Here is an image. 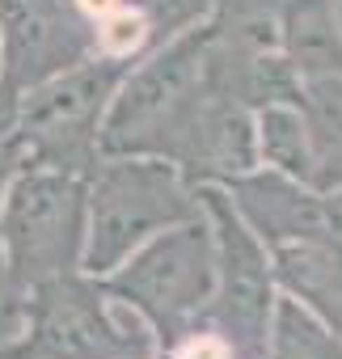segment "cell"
I'll return each mask as SVG.
<instances>
[{
    "label": "cell",
    "mask_w": 342,
    "mask_h": 359,
    "mask_svg": "<svg viewBox=\"0 0 342 359\" xmlns=\"http://www.w3.org/2000/svg\"><path fill=\"white\" fill-rule=\"evenodd\" d=\"M89 233H85V271L106 275L156 229L195 220V203L182 195L178 177L160 161H114L102 165L89 191Z\"/></svg>",
    "instance_id": "obj_1"
},
{
    "label": "cell",
    "mask_w": 342,
    "mask_h": 359,
    "mask_svg": "<svg viewBox=\"0 0 342 359\" xmlns=\"http://www.w3.org/2000/svg\"><path fill=\"white\" fill-rule=\"evenodd\" d=\"M81 220L85 187L72 177V169L39 161L30 173H22L9 187L5 216H0V241L9 250L13 279L39 287L64 279L81 245Z\"/></svg>",
    "instance_id": "obj_2"
},
{
    "label": "cell",
    "mask_w": 342,
    "mask_h": 359,
    "mask_svg": "<svg viewBox=\"0 0 342 359\" xmlns=\"http://www.w3.org/2000/svg\"><path fill=\"white\" fill-rule=\"evenodd\" d=\"M212 30H195L178 39L169 51H160L152 64H144L118 93L102 144L110 152L131 148H160L165 135L178 127V118L203 97V72L212 68Z\"/></svg>",
    "instance_id": "obj_3"
},
{
    "label": "cell",
    "mask_w": 342,
    "mask_h": 359,
    "mask_svg": "<svg viewBox=\"0 0 342 359\" xmlns=\"http://www.w3.org/2000/svg\"><path fill=\"white\" fill-rule=\"evenodd\" d=\"M123 60H81L51 81L34 85L26 102H18V140L39 152V161L72 169L76 156H85L97 114L106 110L114 85L123 81Z\"/></svg>",
    "instance_id": "obj_4"
},
{
    "label": "cell",
    "mask_w": 342,
    "mask_h": 359,
    "mask_svg": "<svg viewBox=\"0 0 342 359\" xmlns=\"http://www.w3.org/2000/svg\"><path fill=\"white\" fill-rule=\"evenodd\" d=\"M212 275L216 266H212L207 229L195 220H182V229L165 233L144 254H135L110 279V287L156 321H182L207 304Z\"/></svg>",
    "instance_id": "obj_5"
},
{
    "label": "cell",
    "mask_w": 342,
    "mask_h": 359,
    "mask_svg": "<svg viewBox=\"0 0 342 359\" xmlns=\"http://www.w3.org/2000/svg\"><path fill=\"white\" fill-rule=\"evenodd\" d=\"M89 43L93 39L64 0H0V85H9L18 97L81 64Z\"/></svg>",
    "instance_id": "obj_6"
},
{
    "label": "cell",
    "mask_w": 342,
    "mask_h": 359,
    "mask_svg": "<svg viewBox=\"0 0 342 359\" xmlns=\"http://www.w3.org/2000/svg\"><path fill=\"white\" fill-rule=\"evenodd\" d=\"M207 208L220 220V250H224V300L220 313L228 321V330H237L241 338H258L266 325V309H271V275H266V258L258 250V241L249 237V229L233 216V208L220 195H203Z\"/></svg>",
    "instance_id": "obj_7"
},
{
    "label": "cell",
    "mask_w": 342,
    "mask_h": 359,
    "mask_svg": "<svg viewBox=\"0 0 342 359\" xmlns=\"http://www.w3.org/2000/svg\"><path fill=\"white\" fill-rule=\"evenodd\" d=\"M283 34H287V51H292L296 68H304V72L342 68V39L334 26L329 0H287Z\"/></svg>",
    "instance_id": "obj_8"
},
{
    "label": "cell",
    "mask_w": 342,
    "mask_h": 359,
    "mask_svg": "<svg viewBox=\"0 0 342 359\" xmlns=\"http://www.w3.org/2000/svg\"><path fill=\"white\" fill-rule=\"evenodd\" d=\"M275 346H279L283 359H338L334 338H329L304 309H296L292 300L279 304V317H275Z\"/></svg>",
    "instance_id": "obj_9"
},
{
    "label": "cell",
    "mask_w": 342,
    "mask_h": 359,
    "mask_svg": "<svg viewBox=\"0 0 342 359\" xmlns=\"http://www.w3.org/2000/svg\"><path fill=\"white\" fill-rule=\"evenodd\" d=\"M262 152L271 156V165H279L287 173H304V165H308L304 127L292 110H266L262 114Z\"/></svg>",
    "instance_id": "obj_10"
},
{
    "label": "cell",
    "mask_w": 342,
    "mask_h": 359,
    "mask_svg": "<svg viewBox=\"0 0 342 359\" xmlns=\"http://www.w3.org/2000/svg\"><path fill=\"white\" fill-rule=\"evenodd\" d=\"M18 102H22V97H18L9 85H0V135L18 127Z\"/></svg>",
    "instance_id": "obj_11"
}]
</instances>
